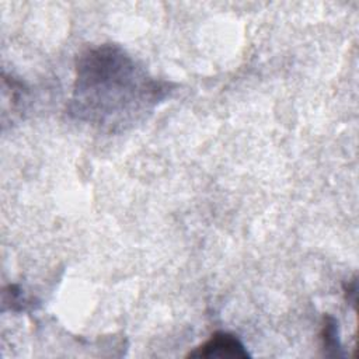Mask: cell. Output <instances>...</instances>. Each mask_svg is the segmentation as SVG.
Segmentation results:
<instances>
[{"label":"cell","instance_id":"1","mask_svg":"<svg viewBox=\"0 0 359 359\" xmlns=\"http://www.w3.org/2000/svg\"><path fill=\"white\" fill-rule=\"evenodd\" d=\"M165 94V83L150 77L121 46L105 43L79 56L70 114L116 132L133 125Z\"/></svg>","mask_w":359,"mask_h":359},{"label":"cell","instance_id":"2","mask_svg":"<svg viewBox=\"0 0 359 359\" xmlns=\"http://www.w3.org/2000/svg\"><path fill=\"white\" fill-rule=\"evenodd\" d=\"M188 358H219V359H245L250 358L243 342L233 334L215 332L208 341L191 351Z\"/></svg>","mask_w":359,"mask_h":359},{"label":"cell","instance_id":"3","mask_svg":"<svg viewBox=\"0 0 359 359\" xmlns=\"http://www.w3.org/2000/svg\"><path fill=\"white\" fill-rule=\"evenodd\" d=\"M321 339H323L324 351H327V355H331V356L339 355L341 345H339V338H338V323L331 316L324 317Z\"/></svg>","mask_w":359,"mask_h":359}]
</instances>
